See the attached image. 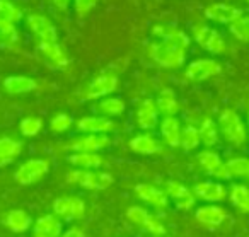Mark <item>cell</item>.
<instances>
[{"instance_id":"12","label":"cell","mask_w":249,"mask_h":237,"mask_svg":"<svg viewBox=\"0 0 249 237\" xmlns=\"http://www.w3.org/2000/svg\"><path fill=\"white\" fill-rule=\"evenodd\" d=\"M198 164L201 165L207 174L213 176L217 179H229L227 169H225V162H222L220 155L213 150H203L198 154Z\"/></svg>"},{"instance_id":"11","label":"cell","mask_w":249,"mask_h":237,"mask_svg":"<svg viewBox=\"0 0 249 237\" xmlns=\"http://www.w3.org/2000/svg\"><path fill=\"white\" fill-rule=\"evenodd\" d=\"M53 210L58 217L67 220H75L86 213V203L77 196H62L53 203Z\"/></svg>"},{"instance_id":"14","label":"cell","mask_w":249,"mask_h":237,"mask_svg":"<svg viewBox=\"0 0 249 237\" xmlns=\"http://www.w3.org/2000/svg\"><path fill=\"white\" fill-rule=\"evenodd\" d=\"M38 52L53 69H65L70 63L69 55L58 43H38Z\"/></svg>"},{"instance_id":"36","label":"cell","mask_w":249,"mask_h":237,"mask_svg":"<svg viewBox=\"0 0 249 237\" xmlns=\"http://www.w3.org/2000/svg\"><path fill=\"white\" fill-rule=\"evenodd\" d=\"M0 19L18 24L22 19V11L11 0H0Z\"/></svg>"},{"instance_id":"37","label":"cell","mask_w":249,"mask_h":237,"mask_svg":"<svg viewBox=\"0 0 249 237\" xmlns=\"http://www.w3.org/2000/svg\"><path fill=\"white\" fill-rule=\"evenodd\" d=\"M72 125H73V118L69 113H58L50 121V128L55 133H65V131H69L72 128Z\"/></svg>"},{"instance_id":"21","label":"cell","mask_w":249,"mask_h":237,"mask_svg":"<svg viewBox=\"0 0 249 237\" xmlns=\"http://www.w3.org/2000/svg\"><path fill=\"white\" fill-rule=\"evenodd\" d=\"M135 193L140 200H143L145 203H149V205L156 206V208H159V210H162L167 206V195L152 184L135 186Z\"/></svg>"},{"instance_id":"6","label":"cell","mask_w":249,"mask_h":237,"mask_svg":"<svg viewBox=\"0 0 249 237\" xmlns=\"http://www.w3.org/2000/svg\"><path fill=\"white\" fill-rule=\"evenodd\" d=\"M46 172H48V162L45 159H31V161H26L24 164L19 165L14 178L19 184L29 186L41 181L46 176Z\"/></svg>"},{"instance_id":"34","label":"cell","mask_w":249,"mask_h":237,"mask_svg":"<svg viewBox=\"0 0 249 237\" xmlns=\"http://www.w3.org/2000/svg\"><path fill=\"white\" fill-rule=\"evenodd\" d=\"M229 31L231 35L234 36L235 39L242 43H248L249 41V16L242 14L239 19H235L231 26H229Z\"/></svg>"},{"instance_id":"15","label":"cell","mask_w":249,"mask_h":237,"mask_svg":"<svg viewBox=\"0 0 249 237\" xmlns=\"http://www.w3.org/2000/svg\"><path fill=\"white\" fill-rule=\"evenodd\" d=\"M159 123V109L154 99H143L137 109V125L142 130H154Z\"/></svg>"},{"instance_id":"26","label":"cell","mask_w":249,"mask_h":237,"mask_svg":"<svg viewBox=\"0 0 249 237\" xmlns=\"http://www.w3.org/2000/svg\"><path fill=\"white\" fill-rule=\"evenodd\" d=\"M157 109L162 113L164 116H174L179 111V101H178L176 94L171 89H162L156 99Z\"/></svg>"},{"instance_id":"41","label":"cell","mask_w":249,"mask_h":237,"mask_svg":"<svg viewBox=\"0 0 249 237\" xmlns=\"http://www.w3.org/2000/svg\"><path fill=\"white\" fill-rule=\"evenodd\" d=\"M62 237H84V232L79 229H70V230H67Z\"/></svg>"},{"instance_id":"4","label":"cell","mask_w":249,"mask_h":237,"mask_svg":"<svg viewBox=\"0 0 249 237\" xmlns=\"http://www.w3.org/2000/svg\"><path fill=\"white\" fill-rule=\"evenodd\" d=\"M193 38L198 45L207 52L213 53V55H222L227 50V43H225L224 36L217 31V29L210 28L207 24H196L191 29Z\"/></svg>"},{"instance_id":"40","label":"cell","mask_w":249,"mask_h":237,"mask_svg":"<svg viewBox=\"0 0 249 237\" xmlns=\"http://www.w3.org/2000/svg\"><path fill=\"white\" fill-rule=\"evenodd\" d=\"M52 2L58 11H67V9L70 7V2H72V0H52Z\"/></svg>"},{"instance_id":"7","label":"cell","mask_w":249,"mask_h":237,"mask_svg":"<svg viewBox=\"0 0 249 237\" xmlns=\"http://www.w3.org/2000/svg\"><path fill=\"white\" fill-rule=\"evenodd\" d=\"M126 217H128L130 222L135 223L137 227H140L145 232L154 234V236H164L166 234V227L162 225V222L142 206H130L126 210Z\"/></svg>"},{"instance_id":"9","label":"cell","mask_w":249,"mask_h":237,"mask_svg":"<svg viewBox=\"0 0 249 237\" xmlns=\"http://www.w3.org/2000/svg\"><path fill=\"white\" fill-rule=\"evenodd\" d=\"M118 87V77L114 73H101L94 77L86 87L84 97L86 99H104Z\"/></svg>"},{"instance_id":"25","label":"cell","mask_w":249,"mask_h":237,"mask_svg":"<svg viewBox=\"0 0 249 237\" xmlns=\"http://www.w3.org/2000/svg\"><path fill=\"white\" fill-rule=\"evenodd\" d=\"M62 223L53 215H45L35 223V237H60Z\"/></svg>"},{"instance_id":"2","label":"cell","mask_w":249,"mask_h":237,"mask_svg":"<svg viewBox=\"0 0 249 237\" xmlns=\"http://www.w3.org/2000/svg\"><path fill=\"white\" fill-rule=\"evenodd\" d=\"M218 130L234 147H242L248 140V127L234 109H224L218 114Z\"/></svg>"},{"instance_id":"22","label":"cell","mask_w":249,"mask_h":237,"mask_svg":"<svg viewBox=\"0 0 249 237\" xmlns=\"http://www.w3.org/2000/svg\"><path fill=\"white\" fill-rule=\"evenodd\" d=\"M4 87L9 94H28L38 89V82L26 75H12L4 80Z\"/></svg>"},{"instance_id":"19","label":"cell","mask_w":249,"mask_h":237,"mask_svg":"<svg viewBox=\"0 0 249 237\" xmlns=\"http://www.w3.org/2000/svg\"><path fill=\"white\" fill-rule=\"evenodd\" d=\"M167 196L173 198V201L176 203V206L179 210H190L191 206L195 205V196L190 189L186 188L184 184L178 181H169L166 186Z\"/></svg>"},{"instance_id":"10","label":"cell","mask_w":249,"mask_h":237,"mask_svg":"<svg viewBox=\"0 0 249 237\" xmlns=\"http://www.w3.org/2000/svg\"><path fill=\"white\" fill-rule=\"evenodd\" d=\"M242 16V11L234 5L224 4V2H215L210 4L205 9V18L210 21L217 22V24H227L231 26L235 19H239Z\"/></svg>"},{"instance_id":"17","label":"cell","mask_w":249,"mask_h":237,"mask_svg":"<svg viewBox=\"0 0 249 237\" xmlns=\"http://www.w3.org/2000/svg\"><path fill=\"white\" fill-rule=\"evenodd\" d=\"M195 195L208 203H218L227 198V189L222 182L217 181H201L195 186Z\"/></svg>"},{"instance_id":"33","label":"cell","mask_w":249,"mask_h":237,"mask_svg":"<svg viewBox=\"0 0 249 237\" xmlns=\"http://www.w3.org/2000/svg\"><path fill=\"white\" fill-rule=\"evenodd\" d=\"M201 144L200 130L193 125H188L183 128V133H181V147L184 150H195L198 145Z\"/></svg>"},{"instance_id":"8","label":"cell","mask_w":249,"mask_h":237,"mask_svg":"<svg viewBox=\"0 0 249 237\" xmlns=\"http://www.w3.org/2000/svg\"><path fill=\"white\" fill-rule=\"evenodd\" d=\"M222 72V65L217 60H210V58H200L191 62L190 65L184 70V77L191 82H203L208 80L212 77L218 75Z\"/></svg>"},{"instance_id":"1","label":"cell","mask_w":249,"mask_h":237,"mask_svg":"<svg viewBox=\"0 0 249 237\" xmlns=\"http://www.w3.org/2000/svg\"><path fill=\"white\" fill-rule=\"evenodd\" d=\"M152 35L159 41L149 45V55L157 65L164 69H178L186 62L190 36L173 24H156Z\"/></svg>"},{"instance_id":"32","label":"cell","mask_w":249,"mask_h":237,"mask_svg":"<svg viewBox=\"0 0 249 237\" xmlns=\"http://www.w3.org/2000/svg\"><path fill=\"white\" fill-rule=\"evenodd\" d=\"M198 130H200L201 144L212 147V145H215L218 142V125L215 123L213 120L205 118V120L201 121V125H200Z\"/></svg>"},{"instance_id":"13","label":"cell","mask_w":249,"mask_h":237,"mask_svg":"<svg viewBox=\"0 0 249 237\" xmlns=\"http://www.w3.org/2000/svg\"><path fill=\"white\" fill-rule=\"evenodd\" d=\"M109 138L106 135L86 133L84 137L73 138L69 144V148L72 152H99L109 145Z\"/></svg>"},{"instance_id":"5","label":"cell","mask_w":249,"mask_h":237,"mask_svg":"<svg viewBox=\"0 0 249 237\" xmlns=\"http://www.w3.org/2000/svg\"><path fill=\"white\" fill-rule=\"evenodd\" d=\"M26 22L38 43H58V29L50 21V18L43 14H29Z\"/></svg>"},{"instance_id":"29","label":"cell","mask_w":249,"mask_h":237,"mask_svg":"<svg viewBox=\"0 0 249 237\" xmlns=\"http://www.w3.org/2000/svg\"><path fill=\"white\" fill-rule=\"evenodd\" d=\"M229 178L249 179V157H232L225 162Z\"/></svg>"},{"instance_id":"31","label":"cell","mask_w":249,"mask_h":237,"mask_svg":"<svg viewBox=\"0 0 249 237\" xmlns=\"http://www.w3.org/2000/svg\"><path fill=\"white\" fill-rule=\"evenodd\" d=\"M97 109L103 114H106V116H120V114H123L124 109H126V104H124V101L120 99V97H104V99L99 101V104H97Z\"/></svg>"},{"instance_id":"20","label":"cell","mask_w":249,"mask_h":237,"mask_svg":"<svg viewBox=\"0 0 249 237\" xmlns=\"http://www.w3.org/2000/svg\"><path fill=\"white\" fill-rule=\"evenodd\" d=\"M160 135H162L164 142L171 147H179L181 145V133L183 128L176 116H164V120L159 125Z\"/></svg>"},{"instance_id":"3","label":"cell","mask_w":249,"mask_h":237,"mask_svg":"<svg viewBox=\"0 0 249 237\" xmlns=\"http://www.w3.org/2000/svg\"><path fill=\"white\" fill-rule=\"evenodd\" d=\"M70 184L80 186L86 189H106L113 184V176L101 171H87V169H73L67 174Z\"/></svg>"},{"instance_id":"18","label":"cell","mask_w":249,"mask_h":237,"mask_svg":"<svg viewBox=\"0 0 249 237\" xmlns=\"http://www.w3.org/2000/svg\"><path fill=\"white\" fill-rule=\"evenodd\" d=\"M195 217L203 227L213 229V227H218L220 223H224V220L227 219V213H225V210L222 206L210 203V205L200 206L196 210V213H195Z\"/></svg>"},{"instance_id":"23","label":"cell","mask_w":249,"mask_h":237,"mask_svg":"<svg viewBox=\"0 0 249 237\" xmlns=\"http://www.w3.org/2000/svg\"><path fill=\"white\" fill-rule=\"evenodd\" d=\"M130 148L135 154L152 155L160 152V144L150 133H143V135H137V137H133L130 140Z\"/></svg>"},{"instance_id":"39","label":"cell","mask_w":249,"mask_h":237,"mask_svg":"<svg viewBox=\"0 0 249 237\" xmlns=\"http://www.w3.org/2000/svg\"><path fill=\"white\" fill-rule=\"evenodd\" d=\"M99 0H73V9H75V14L79 18L87 16L90 11H94Z\"/></svg>"},{"instance_id":"43","label":"cell","mask_w":249,"mask_h":237,"mask_svg":"<svg viewBox=\"0 0 249 237\" xmlns=\"http://www.w3.org/2000/svg\"><path fill=\"white\" fill-rule=\"evenodd\" d=\"M156 237H160V236H156Z\"/></svg>"},{"instance_id":"27","label":"cell","mask_w":249,"mask_h":237,"mask_svg":"<svg viewBox=\"0 0 249 237\" xmlns=\"http://www.w3.org/2000/svg\"><path fill=\"white\" fill-rule=\"evenodd\" d=\"M22 150V144L16 138L0 137V165L12 162Z\"/></svg>"},{"instance_id":"42","label":"cell","mask_w":249,"mask_h":237,"mask_svg":"<svg viewBox=\"0 0 249 237\" xmlns=\"http://www.w3.org/2000/svg\"><path fill=\"white\" fill-rule=\"evenodd\" d=\"M248 130H249V113H248Z\"/></svg>"},{"instance_id":"28","label":"cell","mask_w":249,"mask_h":237,"mask_svg":"<svg viewBox=\"0 0 249 237\" xmlns=\"http://www.w3.org/2000/svg\"><path fill=\"white\" fill-rule=\"evenodd\" d=\"M4 223L12 232H26L31 227V217L24 210H12L5 215Z\"/></svg>"},{"instance_id":"30","label":"cell","mask_w":249,"mask_h":237,"mask_svg":"<svg viewBox=\"0 0 249 237\" xmlns=\"http://www.w3.org/2000/svg\"><path fill=\"white\" fill-rule=\"evenodd\" d=\"M231 203L242 213H249V188L244 184H234L229 193Z\"/></svg>"},{"instance_id":"24","label":"cell","mask_w":249,"mask_h":237,"mask_svg":"<svg viewBox=\"0 0 249 237\" xmlns=\"http://www.w3.org/2000/svg\"><path fill=\"white\" fill-rule=\"evenodd\" d=\"M69 162L77 169H99L104 164L103 157L97 152H73L69 157Z\"/></svg>"},{"instance_id":"44","label":"cell","mask_w":249,"mask_h":237,"mask_svg":"<svg viewBox=\"0 0 249 237\" xmlns=\"http://www.w3.org/2000/svg\"><path fill=\"white\" fill-rule=\"evenodd\" d=\"M248 4H249V0H248Z\"/></svg>"},{"instance_id":"16","label":"cell","mask_w":249,"mask_h":237,"mask_svg":"<svg viewBox=\"0 0 249 237\" xmlns=\"http://www.w3.org/2000/svg\"><path fill=\"white\" fill-rule=\"evenodd\" d=\"M77 128L86 133L104 135L116 130V123L111 121L107 116H86L77 121Z\"/></svg>"},{"instance_id":"35","label":"cell","mask_w":249,"mask_h":237,"mask_svg":"<svg viewBox=\"0 0 249 237\" xmlns=\"http://www.w3.org/2000/svg\"><path fill=\"white\" fill-rule=\"evenodd\" d=\"M19 39V31L16 28L14 22L0 19V43H4L7 46L16 45Z\"/></svg>"},{"instance_id":"38","label":"cell","mask_w":249,"mask_h":237,"mask_svg":"<svg viewBox=\"0 0 249 237\" xmlns=\"http://www.w3.org/2000/svg\"><path fill=\"white\" fill-rule=\"evenodd\" d=\"M19 128H21V133L24 135V137H35V135H38L39 131H41L43 120L36 116H28L21 121Z\"/></svg>"}]
</instances>
